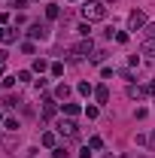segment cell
Listing matches in <instances>:
<instances>
[{
    "mask_svg": "<svg viewBox=\"0 0 155 158\" xmlns=\"http://www.w3.org/2000/svg\"><path fill=\"white\" fill-rule=\"evenodd\" d=\"M82 15H85V21H103V19H107V6L97 3V0H85Z\"/></svg>",
    "mask_w": 155,
    "mask_h": 158,
    "instance_id": "obj_1",
    "label": "cell"
},
{
    "mask_svg": "<svg viewBox=\"0 0 155 158\" xmlns=\"http://www.w3.org/2000/svg\"><path fill=\"white\" fill-rule=\"evenodd\" d=\"M91 55H94V43H91V37H82L76 46L70 49V61H82V58H91Z\"/></svg>",
    "mask_w": 155,
    "mask_h": 158,
    "instance_id": "obj_2",
    "label": "cell"
},
{
    "mask_svg": "<svg viewBox=\"0 0 155 158\" xmlns=\"http://www.w3.org/2000/svg\"><path fill=\"white\" fill-rule=\"evenodd\" d=\"M58 134H67V137H79V128L73 118H61L58 122Z\"/></svg>",
    "mask_w": 155,
    "mask_h": 158,
    "instance_id": "obj_3",
    "label": "cell"
},
{
    "mask_svg": "<svg viewBox=\"0 0 155 158\" xmlns=\"http://www.w3.org/2000/svg\"><path fill=\"white\" fill-rule=\"evenodd\" d=\"M128 27H131V31H143V27H146V15H143L140 9H134V12L128 15Z\"/></svg>",
    "mask_w": 155,
    "mask_h": 158,
    "instance_id": "obj_4",
    "label": "cell"
},
{
    "mask_svg": "<svg viewBox=\"0 0 155 158\" xmlns=\"http://www.w3.org/2000/svg\"><path fill=\"white\" fill-rule=\"evenodd\" d=\"M27 37H31V40H46V37H49V24L34 21V24H31V31H27Z\"/></svg>",
    "mask_w": 155,
    "mask_h": 158,
    "instance_id": "obj_5",
    "label": "cell"
},
{
    "mask_svg": "<svg viewBox=\"0 0 155 158\" xmlns=\"http://www.w3.org/2000/svg\"><path fill=\"white\" fill-rule=\"evenodd\" d=\"M15 40H19V31H15V27H6V24L0 27V43L9 46V43H15Z\"/></svg>",
    "mask_w": 155,
    "mask_h": 158,
    "instance_id": "obj_6",
    "label": "cell"
},
{
    "mask_svg": "<svg viewBox=\"0 0 155 158\" xmlns=\"http://www.w3.org/2000/svg\"><path fill=\"white\" fill-rule=\"evenodd\" d=\"M149 94V88H140V85H128V98H134V100H143Z\"/></svg>",
    "mask_w": 155,
    "mask_h": 158,
    "instance_id": "obj_7",
    "label": "cell"
},
{
    "mask_svg": "<svg viewBox=\"0 0 155 158\" xmlns=\"http://www.w3.org/2000/svg\"><path fill=\"white\" fill-rule=\"evenodd\" d=\"M43 116H46V118L55 116V100H52V98H43Z\"/></svg>",
    "mask_w": 155,
    "mask_h": 158,
    "instance_id": "obj_8",
    "label": "cell"
},
{
    "mask_svg": "<svg viewBox=\"0 0 155 158\" xmlns=\"http://www.w3.org/2000/svg\"><path fill=\"white\" fill-rule=\"evenodd\" d=\"M94 98H97V103H107V100H110V88H107V85H97Z\"/></svg>",
    "mask_w": 155,
    "mask_h": 158,
    "instance_id": "obj_9",
    "label": "cell"
},
{
    "mask_svg": "<svg viewBox=\"0 0 155 158\" xmlns=\"http://www.w3.org/2000/svg\"><path fill=\"white\" fill-rule=\"evenodd\" d=\"M61 15V9H58V3H49V6H46V19L49 21H55Z\"/></svg>",
    "mask_w": 155,
    "mask_h": 158,
    "instance_id": "obj_10",
    "label": "cell"
},
{
    "mask_svg": "<svg viewBox=\"0 0 155 158\" xmlns=\"http://www.w3.org/2000/svg\"><path fill=\"white\" fill-rule=\"evenodd\" d=\"M76 91L82 94V98H88V94H94V88H91V82H79V85H76Z\"/></svg>",
    "mask_w": 155,
    "mask_h": 158,
    "instance_id": "obj_11",
    "label": "cell"
},
{
    "mask_svg": "<svg viewBox=\"0 0 155 158\" xmlns=\"http://www.w3.org/2000/svg\"><path fill=\"white\" fill-rule=\"evenodd\" d=\"M55 98H61V100H67V98H70V85H64V82H61L58 88H55Z\"/></svg>",
    "mask_w": 155,
    "mask_h": 158,
    "instance_id": "obj_12",
    "label": "cell"
},
{
    "mask_svg": "<svg viewBox=\"0 0 155 158\" xmlns=\"http://www.w3.org/2000/svg\"><path fill=\"white\" fill-rule=\"evenodd\" d=\"M52 158H70V149H67V146H58V149L52 152Z\"/></svg>",
    "mask_w": 155,
    "mask_h": 158,
    "instance_id": "obj_13",
    "label": "cell"
},
{
    "mask_svg": "<svg viewBox=\"0 0 155 158\" xmlns=\"http://www.w3.org/2000/svg\"><path fill=\"white\" fill-rule=\"evenodd\" d=\"M64 113H67V116H79V106L76 103H64Z\"/></svg>",
    "mask_w": 155,
    "mask_h": 158,
    "instance_id": "obj_14",
    "label": "cell"
},
{
    "mask_svg": "<svg viewBox=\"0 0 155 158\" xmlns=\"http://www.w3.org/2000/svg\"><path fill=\"white\" fill-rule=\"evenodd\" d=\"M40 143H43V146H55V134H43Z\"/></svg>",
    "mask_w": 155,
    "mask_h": 158,
    "instance_id": "obj_15",
    "label": "cell"
},
{
    "mask_svg": "<svg viewBox=\"0 0 155 158\" xmlns=\"http://www.w3.org/2000/svg\"><path fill=\"white\" fill-rule=\"evenodd\" d=\"M143 55H155V40H146V46H143Z\"/></svg>",
    "mask_w": 155,
    "mask_h": 158,
    "instance_id": "obj_16",
    "label": "cell"
},
{
    "mask_svg": "<svg viewBox=\"0 0 155 158\" xmlns=\"http://www.w3.org/2000/svg\"><path fill=\"white\" fill-rule=\"evenodd\" d=\"M3 128H6V131H19V122H15V118H6Z\"/></svg>",
    "mask_w": 155,
    "mask_h": 158,
    "instance_id": "obj_17",
    "label": "cell"
},
{
    "mask_svg": "<svg viewBox=\"0 0 155 158\" xmlns=\"http://www.w3.org/2000/svg\"><path fill=\"white\" fill-rule=\"evenodd\" d=\"M76 31H79V34H82V37H91V24H88V21H85V24H79Z\"/></svg>",
    "mask_w": 155,
    "mask_h": 158,
    "instance_id": "obj_18",
    "label": "cell"
},
{
    "mask_svg": "<svg viewBox=\"0 0 155 158\" xmlns=\"http://www.w3.org/2000/svg\"><path fill=\"white\" fill-rule=\"evenodd\" d=\"M46 67H49V64H46V61H43V58H37V61H34V70H37V73H43Z\"/></svg>",
    "mask_w": 155,
    "mask_h": 158,
    "instance_id": "obj_19",
    "label": "cell"
},
{
    "mask_svg": "<svg viewBox=\"0 0 155 158\" xmlns=\"http://www.w3.org/2000/svg\"><path fill=\"white\" fill-rule=\"evenodd\" d=\"M100 146H103V140H100V137H91V140H88V149H100Z\"/></svg>",
    "mask_w": 155,
    "mask_h": 158,
    "instance_id": "obj_20",
    "label": "cell"
},
{
    "mask_svg": "<svg viewBox=\"0 0 155 158\" xmlns=\"http://www.w3.org/2000/svg\"><path fill=\"white\" fill-rule=\"evenodd\" d=\"M49 70H52V76H61V73H64V64H52Z\"/></svg>",
    "mask_w": 155,
    "mask_h": 158,
    "instance_id": "obj_21",
    "label": "cell"
},
{
    "mask_svg": "<svg viewBox=\"0 0 155 158\" xmlns=\"http://www.w3.org/2000/svg\"><path fill=\"white\" fill-rule=\"evenodd\" d=\"M19 82H31V70H21V73H19Z\"/></svg>",
    "mask_w": 155,
    "mask_h": 158,
    "instance_id": "obj_22",
    "label": "cell"
},
{
    "mask_svg": "<svg viewBox=\"0 0 155 158\" xmlns=\"http://www.w3.org/2000/svg\"><path fill=\"white\" fill-rule=\"evenodd\" d=\"M3 64H6V52L0 49V70H3Z\"/></svg>",
    "mask_w": 155,
    "mask_h": 158,
    "instance_id": "obj_23",
    "label": "cell"
},
{
    "mask_svg": "<svg viewBox=\"0 0 155 158\" xmlns=\"http://www.w3.org/2000/svg\"><path fill=\"white\" fill-rule=\"evenodd\" d=\"M146 88H149V94H152V98H155V79H152V82H149V85H146Z\"/></svg>",
    "mask_w": 155,
    "mask_h": 158,
    "instance_id": "obj_24",
    "label": "cell"
},
{
    "mask_svg": "<svg viewBox=\"0 0 155 158\" xmlns=\"http://www.w3.org/2000/svg\"><path fill=\"white\" fill-rule=\"evenodd\" d=\"M0 122H3V113H0Z\"/></svg>",
    "mask_w": 155,
    "mask_h": 158,
    "instance_id": "obj_25",
    "label": "cell"
}]
</instances>
